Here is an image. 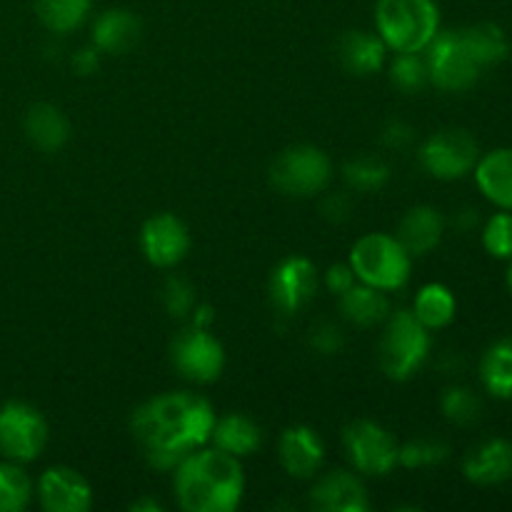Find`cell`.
I'll return each mask as SVG.
<instances>
[{
  "label": "cell",
  "mask_w": 512,
  "mask_h": 512,
  "mask_svg": "<svg viewBox=\"0 0 512 512\" xmlns=\"http://www.w3.org/2000/svg\"><path fill=\"white\" fill-rule=\"evenodd\" d=\"M483 248L498 260L512 258V210H500L485 223Z\"/></svg>",
  "instance_id": "836d02e7"
},
{
  "label": "cell",
  "mask_w": 512,
  "mask_h": 512,
  "mask_svg": "<svg viewBox=\"0 0 512 512\" xmlns=\"http://www.w3.org/2000/svg\"><path fill=\"white\" fill-rule=\"evenodd\" d=\"M350 268L360 283L378 290H398L410 278V253L398 238L373 233L353 245Z\"/></svg>",
  "instance_id": "277c9868"
},
{
  "label": "cell",
  "mask_w": 512,
  "mask_h": 512,
  "mask_svg": "<svg viewBox=\"0 0 512 512\" xmlns=\"http://www.w3.org/2000/svg\"><path fill=\"white\" fill-rule=\"evenodd\" d=\"M448 455L450 448L443 440L418 438L398 448V463H403L405 468H430V465L443 463Z\"/></svg>",
  "instance_id": "1f68e13d"
},
{
  "label": "cell",
  "mask_w": 512,
  "mask_h": 512,
  "mask_svg": "<svg viewBox=\"0 0 512 512\" xmlns=\"http://www.w3.org/2000/svg\"><path fill=\"white\" fill-rule=\"evenodd\" d=\"M133 510H150V512H158L163 510L158 503H153V500H140V503H133Z\"/></svg>",
  "instance_id": "b9f144b4"
},
{
  "label": "cell",
  "mask_w": 512,
  "mask_h": 512,
  "mask_svg": "<svg viewBox=\"0 0 512 512\" xmlns=\"http://www.w3.org/2000/svg\"><path fill=\"white\" fill-rule=\"evenodd\" d=\"M378 33L395 53H423L440 30L435 0H378Z\"/></svg>",
  "instance_id": "3957f363"
},
{
  "label": "cell",
  "mask_w": 512,
  "mask_h": 512,
  "mask_svg": "<svg viewBox=\"0 0 512 512\" xmlns=\"http://www.w3.org/2000/svg\"><path fill=\"white\" fill-rule=\"evenodd\" d=\"M480 380L493 398L512 400V338H503L485 350Z\"/></svg>",
  "instance_id": "d4e9b609"
},
{
  "label": "cell",
  "mask_w": 512,
  "mask_h": 512,
  "mask_svg": "<svg viewBox=\"0 0 512 512\" xmlns=\"http://www.w3.org/2000/svg\"><path fill=\"white\" fill-rule=\"evenodd\" d=\"M38 498L48 512H85L93 503V490L78 470L55 465L40 475Z\"/></svg>",
  "instance_id": "5bb4252c"
},
{
  "label": "cell",
  "mask_w": 512,
  "mask_h": 512,
  "mask_svg": "<svg viewBox=\"0 0 512 512\" xmlns=\"http://www.w3.org/2000/svg\"><path fill=\"white\" fill-rule=\"evenodd\" d=\"M215 425L213 405L193 393H165L133 413L130 428L148 463L170 470L203 448Z\"/></svg>",
  "instance_id": "6da1fadb"
},
{
  "label": "cell",
  "mask_w": 512,
  "mask_h": 512,
  "mask_svg": "<svg viewBox=\"0 0 512 512\" xmlns=\"http://www.w3.org/2000/svg\"><path fill=\"white\" fill-rule=\"evenodd\" d=\"M213 320H215V313H213V308H210V305H195V308H193V328L208 330Z\"/></svg>",
  "instance_id": "60d3db41"
},
{
  "label": "cell",
  "mask_w": 512,
  "mask_h": 512,
  "mask_svg": "<svg viewBox=\"0 0 512 512\" xmlns=\"http://www.w3.org/2000/svg\"><path fill=\"white\" fill-rule=\"evenodd\" d=\"M343 178L353 190L370 193V190H380L385 183H388L390 168L380 158L363 155V158H355L345 165Z\"/></svg>",
  "instance_id": "f546056e"
},
{
  "label": "cell",
  "mask_w": 512,
  "mask_h": 512,
  "mask_svg": "<svg viewBox=\"0 0 512 512\" xmlns=\"http://www.w3.org/2000/svg\"><path fill=\"white\" fill-rule=\"evenodd\" d=\"M340 308L350 323L368 328V325L383 323L390 313V303L383 295V290L373 285H353L348 293L340 295Z\"/></svg>",
  "instance_id": "cb8c5ba5"
},
{
  "label": "cell",
  "mask_w": 512,
  "mask_h": 512,
  "mask_svg": "<svg viewBox=\"0 0 512 512\" xmlns=\"http://www.w3.org/2000/svg\"><path fill=\"white\" fill-rule=\"evenodd\" d=\"M210 440L215 443V448L225 450V453L235 455V458H245V455L255 453V450L260 448L263 433H260L255 420H250L248 415L233 413L215 420Z\"/></svg>",
  "instance_id": "603a6c76"
},
{
  "label": "cell",
  "mask_w": 512,
  "mask_h": 512,
  "mask_svg": "<svg viewBox=\"0 0 512 512\" xmlns=\"http://www.w3.org/2000/svg\"><path fill=\"white\" fill-rule=\"evenodd\" d=\"M463 473L475 485H500L512 478V443L493 438L468 453Z\"/></svg>",
  "instance_id": "e0dca14e"
},
{
  "label": "cell",
  "mask_w": 512,
  "mask_h": 512,
  "mask_svg": "<svg viewBox=\"0 0 512 512\" xmlns=\"http://www.w3.org/2000/svg\"><path fill=\"white\" fill-rule=\"evenodd\" d=\"M425 50H428V55H425L428 78L440 90L463 93V90H470L480 80L483 68L470 55L460 30H443V33L438 30V35L430 40Z\"/></svg>",
  "instance_id": "8992f818"
},
{
  "label": "cell",
  "mask_w": 512,
  "mask_h": 512,
  "mask_svg": "<svg viewBox=\"0 0 512 512\" xmlns=\"http://www.w3.org/2000/svg\"><path fill=\"white\" fill-rule=\"evenodd\" d=\"M170 353H173V365L178 373L193 383H213L225 368L223 345L203 328L183 330L173 340Z\"/></svg>",
  "instance_id": "8fae6325"
},
{
  "label": "cell",
  "mask_w": 512,
  "mask_h": 512,
  "mask_svg": "<svg viewBox=\"0 0 512 512\" xmlns=\"http://www.w3.org/2000/svg\"><path fill=\"white\" fill-rule=\"evenodd\" d=\"M25 133H28L30 143L38 145L40 150L55 153L68 143L70 125L68 118L60 113V108L50 103H35L25 113Z\"/></svg>",
  "instance_id": "7402d4cb"
},
{
  "label": "cell",
  "mask_w": 512,
  "mask_h": 512,
  "mask_svg": "<svg viewBox=\"0 0 512 512\" xmlns=\"http://www.w3.org/2000/svg\"><path fill=\"white\" fill-rule=\"evenodd\" d=\"M318 270L308 258H288L270 273V300L280 313H298L315 295Z\"/></svg>",
  "instance_id": "7c38bea8"
},
{
  "label": "cell",
  "mask_w": 512,
  "mask_h": 512,
  "mask_svg": "<svg viewBox=\"0 0 512 512\" xmlns=\"http://www.w3.org/2000/svg\"><path fill=\"white\" fill-rule=\"evenodd\" d=\"M140 40V20L130 10L113 8L98 15L93 25V45L100 53L123 55Z\"/></svg>",
  "instance_id": "ffe728a7"
},
{
  "label": "cell",
  "mask_w": 512,
  "mask_h": 512,
  "mask_svg": "<svg viewBox=\"0 0 512 512\" xmlns=\"http://www.w3.org/2000/svg\"><path fill=\"white\" fill-rule=\"evenodd\" d=\"M350 210H353V203L345 193L328 195L323 200V215L330 220V223H345L350 218Z\"/></svg>",
  "instance_id": "74e56055"
},
{
  "label": "cell",
  "mask_w": 512,
  "mask_h": 512,
  "mask_svg": "<svg viewBox=\"0 0 512 512\" xmlns=\"http://www.w3.org/2000/svg\"><path fill=\"white\" fill-rule=\"evenodd\" d=\"M195 290L190 288V283H185L183 278H168L163 288V305L173 318H185V315L193 313L195 303Z\"/></svg>",
  "instance_id": "e575fe53"
},
{
  "label": "cell",
  "mask_w": 512,
  "mask_h": 512,
  "mask_svg": "<svg viewBox=\"0 0 512 512\" xmlns=\"http://www.w3.org/2000/svg\"><path fill=\"white\" fill-rule=\"evenodd\" d=\"M385 50H388V45L383 43V38L365 33V30H350L340 38L338 45L340 63L353 75L378 73L385 63Z\"/></svg>",
  "instance_id": "44dd1931"
},
{
  "label": "cell",
  "mask_w": 512,
  "mask_h": 512,
  "mask_svg": "<svg viewBox=\"0 0 512 512\" xmlns=\"http://www.w3.org/2000/svg\"><path fill=\"white\" fill-rule=\"evenodd\" d=\"M480 193L498 205L500 210H512V148H495L478 158L473 168Z\"/></svg>",
  "instance_id": "ac0fdd59"
},
{
  "label": "cell",
  "mask_w": 512,
  "mask_h": 512,
  "mask_svg": "<svg viewBox=\"0 0 512 512\" xmlns=\"http://www.w3.org/2000/svg\"><path fill=\"white\" fill-rule=\"evenodd\" d=\"M390 80L405 93H415L428 83V65L418 53H398L390 63Z\"/></svg>",
  "instance_id": "d6a6232c"
},
{
  "label": "cell",
  "mask_w": 512,
  "mask_h": 512,
  "mask_svg": "<svg viewBox=\"0 0 512 512\" xmlns=\"http://www.w3.org/2000/svg\"><path fill=\"white\" fill-rule=\"evenodd\" d=\"M330 160L323 150L298 145L275 158L270 168V180L285 195H315L330 183Z\"/></svg>",
  "instance_id": "ba28073f"
},
{
  "label": "cell",
  "mask_w": 512,
  "mask_h": 512,
  "mask_svg": "<svg viewBox=\"0 0 512 512\" xmlns=\"http://www.w3.org/2000/svg\"><path fill=\"white\" fill-rule=\"evenodd\" d=\"M310 345H313L318 353L333 355L343 348V333H340L333 323H320L315 325L313 333H310Z\"/></svg>",
  "instance_id": "d590c367"
},
{
  "label": "cell",
  "mask_w": 512,
  "mask_h": 512,
  "mask_svg": "<svg viewBox=\"0 0 512 512\" xmlns=\"http://www.w3.org/2000/svg\"><path fill=\"white\" fill-rule=\"evenodd\" d=\"M480 158L478 143L468 130L450 128L430 135L420 148V163L433 178L460 180L473 173Z\"/></svg>",
  "instance_id": "9c48e42d"
},
{
  "label": "cell",
  "mask_w": 512,
  "mask_h": 512,
  "mask_svg": "<svg viewBox=\"0 0 512 512\" xmlns=\"http://www.w3.org/2000/svg\"><path fill=\"white\" fill-rule=\"evenodd\" d=\"M98 53L100 50L95 48H80V50H75V55H73V68L78 70L80 75H90V73H95V68H98Z\"/></svg>",
  "instance_id": "ab89813d"
},
{
  "label": "cell",
  "mask_w": 512,
  "mask_h": 512,
  "mask_svg": "<svg viewBox=\"0 0 512 512\" xmlns=\"http://www.w3.org/2000/svg\"><path fill=\"white\" fill-rule=\"evenodd\" d=\"M310 503L320 512H365L370 508L363 483L343 470L320 478L310 490Z\"/></svg>",
  "instance_id": "9a60e30c"
},
{
  "label": "cell",
  "mask_w": 512,
  "mask_h": 512,
  "mask_svg": "<svg viewBox=\"0 0 512 512\" xmlns=\"http://www.w3.org/2000/svg\"><path fill=\"white\" fill-rule=\"evenodd\" d=\"M460 33H463L465 45H468L470 55H473L480 68H490V65H498L508 58L510 43L500 25L475 23L470 28L460 30Z\"/></svg>",
  "instance_id": "484cf974"
},
{
  "label": "cell",
  "mask_w": 512,
  "mask_h": 512,
  "mask_svg": "<svg viewBox=\"0 0 512 512\" xmlns=\"http://www.w3.org/2000/svg\"><path fill=\"white\" fill-rule=\"evenodd\" d=\"M355 280H358V278H355L350 263L348 265H333V268L325 273V285H328V290L333 295L348 293V290L355 285Z\"/></svg>",
  "instance_id": "8d00e7d4"
},
{
  "label": "cell",
  "mask_w": 512,
  "mask_h": 512,
  "mask_svg": "<svg viewBox=\"0 0 512 512\" xmlns=\"http://www.w3.org/2000/svg\"><path fill=\"white\" fill-rule=\"evenodd\" d=\"M35 15L53 33L80 28L90 13V0H33Z\"/></svg>",
  "instance_id": "83f0119b"
},
{
  "label": "cell",
  "mask_w": 512,
  "mask_h": 512,
  "mask_svg": "<svg viewBox=\"0 0 512 512\" xmlns=\"http://www.w3.org/2000/svg\"><path fill=\"white\" fill-rule=\"evenodd\" d=\"M33 498V480L18 463H0V512H20Z\"/></svg>",
  "instance_id": "f1b7e54d"
},
{
  "label": "cell",
  "mask_w": 512,
  "mask_h": 512,
  "mask_svg": "<svg viewBox=\"0 0 512 512\" xmlns=\"http://www.w3.org/2000/svg\"><path fill=\"white\" fill-rule=\"evenodd\" d=\"M508 288H510V293H512V258H510V268H508Z\"/></svg>",
  "instance_id": "7bdbcfd3"
},
{
  "label": "cell",
  "mask_w": 512,
  "mask_h": 512,
  "mask_svg": "<svg viewBox=\"0 0 512 512\" xmlns=\"http://www.w3.org/2000/svg\"><path fill=\"white\" fill-rule=\"evenodd\" d=\"M175 473V495L188 512H230L245 493L238 458L220 448L198 450L180 460Z\"/></svg>",
  "instance_id": "7a4b0ae2"
},
{
  "label": "cell",
  "mask_w": 512,
  "mask_h": 512,
  "mask_svg": "<svg viewBox=\"0 0 512 512\" xmlns=\"http://www.w3.org/2000/svg\"><path fill=\"white\" fill-rule=\"evenodd\" d=\"M440 408H443V415L455 425H473L480 420V413H483V405H480V398L470 388H463V385H455V388L445 390L443 400H440Z\"/></svg>",
  "instance_id": "4dcf8cb0"
},
{
  "label": "cell",
  "mask_w": 512,
  "mask_h": 512,
  "mask_svg": "<svg viewBox=\"0 0 512 512\" xmlns=\"http://www.w3.org/2000/svg\"><path fill=\"white\" fill-rule=\"evenodd\" d=\"M48 443V423L33 405L10 400L0 408V453L13 463H30Z\"/></svg>",
  "instance_id": "52a82bcc"
},
{
  "label": "cell",
  "mask_w": 512,
  "mask_h": 512,
  "mask_svg": "<svg viewBox=\"0 0 512 512\" xmlns=\"http://www.w3.org/2000/svg\"><path fill=\"white\" fill-rule=\"evenodd\" d=\"M445 233V220L430 205H418V208L408 210L398 230V240L405 250L413 255H425L435 250L443 240Z\"/></svg>",
  "instance_id": "d6986e66"
},
{
  "label": "cell",
  "mask_w": 512,
  "mask_h": 512,
  "mask_svg": "<svg viewBox=\"0 0 512 512\" xmlns=\"http://www.w3.org/2000/svg\"><path fill=\"white\" fill-rule=\"evenodd\" d=\"M413 140V130L403 120H390L383 130V143L390 148H405Z\"/></svg>",
  "instance_id": "f35d334b"
},
{
  "label": "cell",
  "mask_w": 512,
  "mask_h": 512,
  "mask_svg": "<svg viewBox=\"0 0 512 512\" xmlns=\"http://www.w3.org/2000/svg\"><path fill=\"white\" fill-rule=\"evenodd\" d=\"M455 310H458V303H455L453 290L443 283L423 285L420 293L415 295L413 315L428 330H440L453 323Z\"/></svg>",
  "instance_id": "4316f807"
},
{
  "label": "cell",
  "mask_w": 512,
  "mask_h": 512,
  "mask_svg": "<svg viewBox=\"0 0 512 512\" xmlns=\"http://www.w3.org/2000/svg\"><path fill=\"white\" fill-rule=\"evenodd\" d=\"M140 245H143L145 258L155 268H173L188 253L190 235L183 220L170 213H160L145 220L140 230Z\"/></svg>",
  "instance_id": "4fadbf2b"
},
{
  "label": "cell",
  "mask_w": 512,
  "mask_h": 512,
  "mask_svg": "<svg viewBox=\"0 0 512 512\" xmlns=\"http://www.w3.org/2000/svg\"><path fill=\"white\" fill-rule=\"evenodd\" d=\"M345 450L360 473L385 475L398 463V443L383 425L373 420H355L343 433Z\"/></svg>",
  "instance_id": "30bf717a"
},
{
  "label": "cell",
  "mask_w": 512,
  "mask_h": 512,
  "mask_svg": "<svg viewBox=\"0 0 512 512\" xmlns=\"http://www.w3.org/2000/svg\"><path fill=\"white\" fill-rule=\"evenodd\" d=\"M323 440L305 425L288 428L280 438V463L293 478H313L323 465Z\"/></svg>",
  "instance_id": "2e32d148"
},
{
  "label": "cell",
  "mask_w": 512,
  "mask_h": 512,
  "mask_svg": "<svg viewBox=\"0 0 512 512\" xmlns=\"http://www.w3.org/2000/svg\"><path fill=\"white\" fill-rule=\"evenodd\" d=\"M430 353L428 328L413 315V310H400L388 320L380 340V368L390 380H408L418 373Z\"/></svg>",
  "instance_id": "5b68a950"
}]
</instances>
